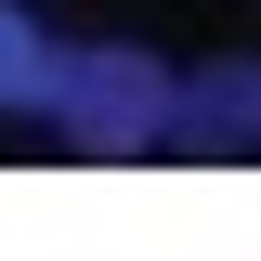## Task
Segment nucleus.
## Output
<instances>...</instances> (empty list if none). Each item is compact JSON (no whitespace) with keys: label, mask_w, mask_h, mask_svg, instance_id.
I'll use <instances>...</instances> for the list:
<instances>
[{"label":"nucleus","mask_w":261,"mask_h":261,"mask_svg":"<svg viewBox=\"0 0 261 261\" xmlns=\"http://www.w3.org/2000/svg\"><path fill=\"white\" fill-rule=\"evenodd\" d=\"M39 105L65 118L79 157H144V144H170V65L130 53V39H79V53H53Z\"/></svg>","instance_id":"nucleus-1"},{"label":"nucleus","mask_w":261,"mask_h":261,"mask_svg":"<svg viewBox=\"0 0 261 261\" xmlns=\"http://www.w3.org/2000/svg\"><path fill=\"white\" fill-rule=\"evenodd\" d=\"M248 118H261V79H248V65H196V92H183V79H170V130H183V144H248Z\"/></svg>","instance_id":"nucleus-2"},{"label":"nucleus","mask_w":261,"mask_h":261,"mask_svg":"<svg viewBox=\"0 0 261 261\" xmlns=\"http://www.w3.org/2000/svg\"><path fill=\"white\" fill-rule=\"evenodd\" d=\"M39 79H53V39H39V13L0 0V105H39Z\"/></svg>","instance_id":"nucleus-3"}]
</instances>
